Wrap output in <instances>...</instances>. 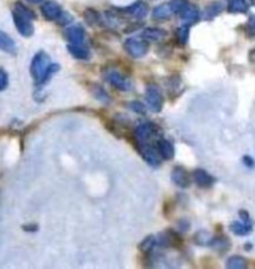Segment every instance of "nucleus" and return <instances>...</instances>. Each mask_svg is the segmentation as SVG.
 Listing matches in <instances>:
<instances>
[{
    "label": "nucleus",
    "mask_w": 255,
    "mask_h": 269,
    "mask_svg": "<svg viewBox=\"0 0 255 269\" xmlns=\"http://www.w3.org/2000/svg\"><path fill=\"white\" fill-rule=\"evenodd\" d=\"M225 266H227V268H230V269H244V268H247L248 264H247V261H245V258H243V257L233 256L228 259Z\"/></svg>",
    "instance_id": "23"
},
{
    "label": "nucleus",
    "mask_w": 255,
    "mask_h": 269,
    "mask_svg": "<svg viewBox=\"0 0 255 269\" xmlns=\"http://www.w3.org/2000/svg\"><path fill=\"white\" fill-rule=\"evenodd\" d=\"M171 177H172L173 183L177 184L181 188H187V187H190V175H188L187 171H186L185 169H182V167H176V169H173Z\"/></svg>",
    "instance_id": "9"
},
{
    "label": "nucleus",
    "mask_w": 255,
    "mask_h": 269,
    "mask_svg": "<svg viewBox=\"0 0 255 269\" xmlns=\"http://www.w3.org/2000/svg\"><path fill=\"white\" fill-rule=\"evenodd\" d=\"M50 56L44 51H39L31 60L30 65V74L34 78V80L38 84L43 83L49 68H50Z\"/></svg>",
    "instance_id": "1"
},
{
    "label": "nucleus",
    "mask_w": 255,
    "mask_h": 269,
    "mask_svg": "<svg viewBox=\"0 0 255 269\" xmlns=\"http://www.w3.org/2000/svg\"><path fill=\"white\" fill-rule=\"evenodd\" d=\"M172 14L173 10L169 4H161V5L154 8L152 15H153V19H156V20H167V19L172 16Z\"/></svg>",
    "instance_id": "19"
},
{
    "label": "nucleus",
    "mask_w": 255,
    "mask_h": 269,
    "mask_svg": "<svg viewBox=\"0 0 255 269\" xmlns=\"http://www.w3.org/2000/svg\"><path fill=\"white\" fill-rule=\"evenodd\" d=\"M59 70H60V66H59V65H56V64H51V65H50V68H49L48 73H46L45 78H44L43 83H41V84H46V83H48V81L50 80V79L53 78V76L55 75V74L58 73Z\"/></svg>",
    "instance_id": "32"
},
{
    "label": "nucleus",
    "mask_w": 255,
    "mask_h": 269,
    "mask_svg": "<svg viewBox=\"0 0 255 269\" xmlns=\"http://www.w3.org/2000/svg\"><path fill=\"white\" fill-rule=\"evenodd\" d=\"M125 49L133 58H142L148 51V44H147V40H144V39L131 38L125 43Z\"/></svg>",
    "instance_id": "4"
},
{
    "label": "nucleus",
    "mask_w": 255,
    "mask_h": 269,
    "mask_svg": "<svg viewBox=\"0 0 255 269\" xmlns=\"http://www.w3.org/2000/svg\"><path fill=\"white\" fill-rule=\"evenodd\" d=\"M157 147H158V151L161 154L162 159L164 160H172L175 157V146L171 141L168 140H159L157 142Z\"/></svg>",
    "instance_id": "14"
},
{
    "label": "nucleus",
    "mask_w": 255,
    "mask_h": 269,
    "mask_svg": "<svg viewBox=\"0 0 255 269\" xmlns=\"http://www.w3.org/2000/svg\"><path fill=\"white\" fill-rule=\"evenodd\" d=\"M146 101L148 107L154 112H159L163 107V96L157 86L151 85L146 90Z\"/></svg>",
    "instance_id": "5"
},
{
    "label": "nucleus",
    "mask_w": 255,
    "mask_h": 269,
    "mask_svg": "<svg viewBox=\"0 0 255 269\" xmlns=\"http://www.w3.org/2000/svg\"><path fill=\"white\" fill-rule=\"evenodd\" d=\"M23 228L25 229V231H28V232H35L36 229H38V227L33 226V224H30V226H24Z\"/></svg>",
    "instance_id": "37"
},
{
    "label": "nucleus",
    "mask_w": 255,
    "mask_h": 269,
    "mask_svg": "<svg viewBox=\"0 0 255 269\" xmlns=\"http://www.w3.org/2000/svg\"><path fill=\"white\" fill-rule=\"evenodd\" d=\"M252 229L253 226L249 222L235 221L230 224V231L234 234H237V236H248L252 232Z\"/></svg>",
    "instance_id": "20"
},
{
    "label": "nucleus",
    "mask_w": 255,
    "mask_h": 269,
    "mask_svg": "<svg viewBox=\"0 0 255 269\" xmlns=\"http://www.w3.org/2000/svg\"><path fill=\"white\" fill-rule=\"evenodd\" d=\"M193 179L202 188H208V187L214 183V179L208 172H205L204 170H195L193 172Z\"/></svg>",
    "instance_id": "12"
},
{
    "label": "nucleus",
    "mask_w": 255,
    "mask_h": 269,
    "mask_svg": "<svg viewBox=\"0 0 255 269\" xmlns=\"http://www.w3.org/2000/svg\"><path fill=\"white\" fill-rule=\"evenodd\" d=\"M128 107L131 108L132 111H134V112L146 113V107H144L143 103L139 102V101H132L131 103H128Z\"/></svg>",
    "instance_id": "33"
},
{
    "label": "nucleus",
    "mask_w": 255,
    "mask_h": 269,
    "mask_svg": "<svg viewBox=\"0 0 255 269\" xmlns=\"http://www.w3.org/2000/svg\"><path fill=\"white\" fill-rule=\"evenodd\" d=\"M248 9H249V5H248L247 0H229V3H228L229 13H247Z\"/></svg>",
    "instance_id": "21"
},
{
    "label": "nucleus",
    "mask_w": 255,
    "mask_h": 269,
    "mask_svg": "<svg viewBox=\"0 0 255 269\" xmlns=\"http://www.w3.org/2000/svg\"><path fill=\"white\" fill-rule=\"evenodd\" d=\"M244 165L248 167H254V160L249 156H244Z\"/></svg>",
    "instance_id": "36"
},
{
    "label": "nucleus",
    "mask_w": 255,
    "mask_h": 269,
    "mask_svg": "<svg viewBox=\"0 0 255 269\" xmlns=\"http://www.w3.org/2000/svg\"><path fill=\"white\" fill-rule=\"evenodd\" d=\"M188 0H171V3H169V5H171V8H172L173 13L176 14H181L183 10L186 9V6L188 5Z\"/></svg>",
    "instance_id": "26"
},
{
    "label": "nucleus",
    "mask_w": 255,
    "mask_h": 269,
    "mask_svg": "<svg viewBox=\"0 0 255 269\" xmlns=\"http://www.w3.org/2000/svg\"><path fill=\"white\" fill-rule=\"evenodd\" d=\"M28 1H30V3L36 4V3H40V1H43V0H28Z\"/></svg>",
    "instance_id": "38"
},
{
    "label": "nucleus",
    "mask_w": 255,
    "mask_h": 269,
    "mask_svg": "<svg viewBox=\"0 0 255 269\" xmlns=\"http://www.w3.org/2000/svg\"><path fill=\"white\" fill-rule=\"evenodd\" d=\"M157 243L162 247H173L180 243V237L172 231H167L157 237Z\"/></svg>",
    "instance_id": "13"
},
{
    "label": "nucleus",
    "mask_w": 255,
    "mask_h": 269,
    "mask_svg": "<svg viewBox=\"0 0 255 269\" xmlns=\"http://www.w3.org/2000/svg\"><path fill=\"white\" fill-rule=\"evenodd\" d=\"M14 10L18 11V13H20V14H23V15L29 16V18L33 19V20L35 19V14H34L33 11H31L30 9L28 8V6H25L24 4H21V3H16L15 6H14Z\"/></svg>",
    "instance_id": "27"
},
{
    "label": "nucleus",
    "mask_w": 255,
    "mask_h": 269,
    "mask_svg": "<svg viewBox=\"0 0 255 269\" xmlns=\"http://www.w3.org/2000/svg\"><path fill=\"white\" fill-rule=\"evenodd\" d=\"M157 244V238L154 236H148L146 237V238L143 239V241L141 242V244H139V249H141L142 252H151L152 249L154 248V246Z\"/></svg>",
    "instance_id": "24"
},
{
    "label": "nucleus",
    "mask_w": 255,
    "mask_h": 269,
    "mask_svg": "<svg viewBox=\"0 0 255 269\" xmlns=\"http://www.w3.org/2000/svg\"><path fill=\"white\" fill-rule=\"evenodd\" d=\"M190 38V25H182L177 30V40L181 45H186Z\"/></svg>",
    "instance_id": "25"
},
{
    "label": "nucleus",
    "mask_w": 255,
    "mask_h": 269,
    "mask_svg": "<svg viewBox=\"0 0 255 269\" xmlns=\"http://www.w3.org/2000/svg\"><path fill=\"white\" fill-rule=\"evenodd\" d=\"M210 244H212L213 247H215L217 249H223V251H225V249L229 247V241H228L227 238H224V237H222V238L212 239Z\"/></svg>",
    "instance_id": "28"
},
{
    "label": "nucleus",
    "mask_w": 255,
    "mask_h": 269,
    "mask_svg": "<svg viewBox=\"0 0 255 269\" xmlns=\"http://www.w3.org/2000/svg\"><path fill=\"white\" fill-rule=\"evenodd\" d=\"M71 20H72V18H71L70 15H67V14H65V13L61 14L60 18L58 19V21L60 24H67V23H70Z\"/></svg>",
    "instance_id": "34"
},
{
    "label": "nucleus",
    "mask_w": 255,
    "mask_h": 269,
    "mask_svg": "<svg viewBox=\"0 0 255 269\" xmlns=\"http://www.w3.org/2000/svg\"><path fill=\"white\" fill-rule=\"evenodd\" d=\"M126 13L134 19H143L148 13V6L144 1L139 0V1H136L134 4L129 5L126 9Z\"/></svg>",
    "instance_id": "10"
},
{
    "label": "nucleus",
    "mask_w": 255,
    "mask_h": 269,
    "mask_svg": "<svg viewBox=\"0 0 255 269\" xmlns=\"http://www.w3.org/2000/svg\"><path fill=\"white\" fill-rule=\"evenodd\" d=\"M195 242H197L198 244H208L212 242V238H210V236L207 232L202 231L195 234Z\"/></svg>",
    "instance_id": "30"
},
{
    "label": "nucleus",
    "mask_w": 255,
    "mask_h": 269,
    "mask_svg": "<svg viewBox=\"0 0 255 269\" xmlns=\"http://www.w3.org/2000/svg\"><path fill=\"white\" fill-rule=\"evenodd\" d=\"M13 20L16 26V30L20 33V35L25 36V38H30L34 34V25H33V19L29 16L23 15V14L18 13V11H13Z\"/></svg>",
    "instance_id": "3"
},
{
    "label": "nucleus",
    "mask_w": 255,
    "mask_h": 269,
    "mask_svg": "<svg viewBox=\"0 0 255 269\" xmlns=\"http://www.w3.org/2000/svg\"><path fill=\"white\" fill-rule=\"evenodd\" d=\"M222 10H223L222 3H219V1H213V3H210L209 5H207V8H205L204 11L205 19L215 18L218 14L222 13Z\"/></svg>",
    "instance_id": "22"
},
{
    "label": "nucleus",
    "mask_w": 255,
    "mask_h": 269,
    "mask_svg": "<svg viewBox=\"0 0 255 269\" xmlns=\"http://www.w3.org/2000/svg\"><path fill=\"white\" fill-rule=\"evenodd\" d=\"M9 76L4 69H0V91H4L8 88Z\"/></svg>",
    "instance_id": "31"
},
{
    "label": "nucleus",
    "mask_w": 255,
    "mask_h": 269,
    "mask_svg": "<svg viewBox=\"0 0 255 269\" xmlns=\"http://www.w3.org/2000/svg\"><path fill=\"white\" fill-rule=\"evenodd\" d=\"M41 14L44 15V18L46 20H58L59 18L63 14V10H61L60 5L55 1H46L41 5Z\"/></svg>",
    "instance_id": "8"
},
{
    "label": "nucleus",
    "mask_w": 255,
    "mask_h": 269,
    "mask_svg": "<svg viewBox=\"0 0 255 269\" xmlns=\"http://www.w3.org/2000/svg\"><path fill=\"white\" fill-rule=\"evenodd\" d=\"M67 50L73 58L78 59V60H86L90 55L89 50L83 44H70L67 45Z\"/></svg>",
    "instance_id": "16"
},
{
    "label": "nucleus",
    "mask_w": 255,
    "mask_h": 269,
    "mask_svg": "<svg viewBox=\"0 0 255 269\" xmlns=\"http://www.w3.org/2000/svg\"><path fill=\"white\" fill-rule=\"evenodd\" d=\"M138 150L141 156L143 157V160L147 164L153 167H157L161 165L162 156L158 151V147L144 142V144H138Z\"/></svg>",
    "instance_id": "2"
},
{
    "label": "nucleus",
    "mask_w": 255,
    "mask_h": 269,
    "mask_svg": "<svg viewBox=\"0 0 255 269\" xmlns=\"http://www.w3.org/2000/svg\"><path fill=\"white\" fill-rule=\"evenodd\" d=\"M167 36V33L163 29L148 28L143 31L142 38L147 41H162Z\"/></svg>",
    "instance_id": "18"
},
{
    "label": "nucleus",
    "mask_w": 255,
    "mask_h": 269,
    "mask_svg": "<svg viewBox=\"0 0 255 269\" xmlns=\"http://www.w3.org/2000/svg\"><path fill=\"white\" fill-rule=\"evenodd\" d=\"M65 35L71 44H83L85 40V30L78 25L70 26L66 30Z\"/></svg>",
    "instance_id": "11"
},
{
    "label": "nucleus",
    "mask_w": 255,
    "mask_h": 269,
    "mask_svg": "<svg viewBox=\"0 0 255 269\" xmlns=\"http://www.w3.org/2000/svg\"><path fill=\"white\" fill-rule=\"evenodd\" d=\"M107 80L114 88L119 89L121 91H128L131 89V83L128 79L117 70H110L106 75Z\"/></svg>",
    "instance_id": "7"
},
{
    "label": "nucleus",
    "mask_w": 255,
    "mask_h": 269,
    "mask_svg": "<svg viewBox=\"0 0 255 269\" xmlns=\"http://www.w3.org/2000/svg\"><path fill=\"white\" fill-rule=\"evenodd\" d=\"M181 19L187 24H193L199 19V10L193 4H188L185 10L180 14Z\"/></svg>",
    "instance_id": "15"
},
{
    "label": "nucleus",
    "mask_w": 255,
    "mask_h": 269,
    "mask_svg": "<svg viewBox=\"0 0 255 269\" xmlns=\"http://www.w3.org/2000/svg\"><path fill=\"white\" fill-rule=\"evenodd\" d=\"M248 29H249V31L253 34V35H255V15L252 16V18L249 19V23H248Z\"/></svg>",
    "instance_id": "35"
},
{
    "label": "nucleus",
    "mask_w": 255,
    "mask_h": 269,
    "mask_svg": "<svg viewBox=\"0 0 255 269\" xmlns=\"http://www.w3.org/2000/svg\"><path fill=\"white\" fill-rule=\"evenodd\" d=\"M252 4L255 6V0H252Z\"/></svg>",
    "instance_id": "39"
},
{
    "label": "nucleus",
    "mask_w": 255,
    "mask_h": 269,
    "mask_svg": "<svg viewBox=\"0 0 255 269\" xmlns=\"http://www.w3.org/2000/svg\"><path fill=\"white\" fill-rule=\"evenodd\" d=\"M94 93L100 101H104V102H110V96L107 95L106 91L104 89H101L100 86H95L94 88Z\"/></svg>",
    "instance_id": "29"
},
{
    "label": "nucleus",
    "mask_w": 255,
    "mask_h": 269,
    "mask_svg": "<svg viewBox=\"0 0 255 269\" xmlns=\"http://www.w3.org/2000/svg\"><path fill=\"white\" fill-rule=\"evenodd\" d=\"M254 56H255V51H254Z\"/></svg>",
    "instance_id": "40"
},
{
    "label": "nucleus",
    "mask_w": 255,
    "mask_h": 269,
    "mask_svg": "<svg viewBox=\"0 0 255 269\" xmlns=\"http://www.w3.org/2000/svg\"><path fill=\"white\" fill-rule=\"evenodd\" d=\"M0 50L5 51L8 54H15L16 53V45L15 41L10 38L6 33L0 30Z\"/></svg>",
    "instance_id": "17"
},
{
    "label": "nucleus",
    "mask_w": 255,
    "mask_h": 269,
    "mask_svg": "<svg viewBox=\"0 0 255 269\" xmlns=\"http://www.w3.org/2000/svg\"><path fill=\"white\" fill-rule=\"evenodd\" d=\"M157 132H158V131H157V127L153 123H141V125L137 126L136 130H134V137H136L138 144H144V142L148 141L149 139H152Z\"/></svg>",
    "instance_id": "6"
}]
</instances>
